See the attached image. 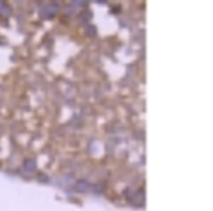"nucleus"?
<instances>
[{"instance_id": "f257e3e1", "label": "nucleus", "mask_w": 213, "mask_h": 211, "mask_svg": "<svg viewBox=\"0 0 213 211\" xmlns=\"http://www.w3.org/2000/svg\"><path fill=\"white\" fill-rule=\"evenodd\" d=\"M24 168L28 171H33L36 169V163L33 160H26V161L24 163Z\"/></svg>"}, {"instance_id": "f03ea898", "label": "nucleus", "mask_w": 213, "mask_h": 211, "mask_svg": "<svg viewBox=\"0 0 213 211\" xmlns=\"http://www.w3.org/2000/svg\"><path fill=\"white\" fill-rule=\"evenodd\" d=\"M38 179L40 182H46L48 178H47V176L44 175V174L39 173L38 174Z\"/></svg>"}]
</instances>
